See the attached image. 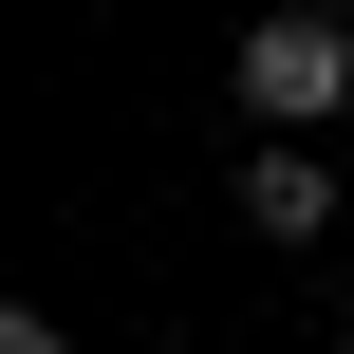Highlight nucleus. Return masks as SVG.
Instances as JSON below:
<instances>
[{
    "mask_svg": "<svg viewBox=\"0 0 354 354\" xmlns=\"http://www.w3.org/2000/svg\"><path fill=\"white\" fill-rule=\"evenodd\" d=\"M336 93H354V37L317 19V0H280V19H243V112H261V131H317Z\"/></svg>",
    "mask_w": 354,
    "mask_h": 354,
    "instance_id": "1",
    "label": "nucleus"
},
{
    "mask_svg": "<svg viewBox=\"0 0 354 354\" xmlns=\"http://www.w3.org/2000/svg\"><path fill=\"white\" fill-rule=\"evenodd\" d=\"M243 224H261V243H317V224H336V168H317V149H261V168H243Z\"/></svg>",
    "mask_w": 354,
    "mask_h": 354,
    "instance_id": "2",
    "label": "nucleus"
},
{
    "mask_svg": "<svg viewBox=\"0 0 354 354\" xmlns=\"http://www.w3.org/2000/svg\"><path fill=\"white\" fill-rule=\"evenodd\" d=\"M0 354H75V336H56V317H0Z\"/></svg>",
    "mask_w": 354,
    "mask_h": 354,
    "instance_id": "3",
    "label": "nucleus"
}]
</instances>
